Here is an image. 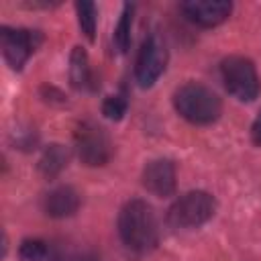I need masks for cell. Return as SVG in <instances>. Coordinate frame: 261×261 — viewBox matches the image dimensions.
<instances>
[{
    "instance_id": "cell-1",
    "label": "cell",
    "mask_w": 261,
    "mask_h": 261,
    "mask_svg": "<svg viewBox=\"0 0 261 261\" xmlns=\"http://www.w3.org/2000/svg\"><path fill=\"white\" fill-rule=\"evenodd\" d=\"M118 234L128 249L137 253L151 251L159 239L153 208L145 200L126 202L118 214Z\"/></svg>"
},
{
    "instance_id": "cell-2",
    "label": "cell",
    "mask_w": 261,
    "mask_h": 261,
    "mask_svg": "<svg viewBox=\"0 0 261 261\" xmlns=\"http://www.w3.org/2000/svg\"><path fill=\"white\" fill-rule=\"evenodd\" d=\"M173 106L192 124H210L220 116V98L198 82H188L179 86L173 94Z\"/></svg>"
},
{
    "instance_id": "cell-3",
    "label": "cell",
    "mask_w": 261,
    "mask_h": 261,
    "mask_svg": "<svg viewBox=\"0 0 261 261\" xmlns=\"http://www.w3.org/2000/svg\"><path fill=\"white\" fill-rule=\"evenodd\" d=\"M220 75L224 88L230 96L241 102H251L261 92V80L251 59L241 55H230L220 63Z\"/></svg>"
},
{
    "instance_id": "cell-4",
    "label": "cell",
    "mask_w": 261,
    "mask_h": 261,
    "mask_svg": "<svg viewBox=\"0 0 261 261\" xmlns=\"http://www.w3.org/2000/svg\"><path fill=\"white\" fill-rule=\"evenodd\" d=\"M216 202L208 192H188L173 202L167 220L175 228H194L214 216Z\"/></svg>"
},
{
    "instance_id": "cell-5",
    "label": "cell",
    "mask_w": 261,
    "mask_h": 261,
    "mask_svg": "<svg viewBox=\"0 0 261 261\" xmlns=\"http://www.w3.org/2000/svg\"><path fill=\"white\" fill-rule=\"evenodd\" d=\"M73 141H75V151L82 163L90 167H98L110 161L112 143L102 126L94 122H80L73 133Z\"/></svg>"
},
{
    "instance_id": "cell-6",
    "label": "cell",
    "mask_w": 261,
    "mask_h": 261,
    "mask_svg": "<svg viewBox=\"0 0 261 261\" xmlns=\"http://www.w3.org/2000/svg\"><path fill=\"white\" fill-rule=\"evenodd\" d=\"M167 65V49L163 41L157 35H149L137 55V65H135V77L141 88L153 86L159 75L165 71Z\"/></svg>"
},
{
    "instance_id": "cell-7",
    "label": "cell",
    "mask_w": 261,
    "mask_h": 261,
    "mask_svg": "<svg viewBox=\"0 0 261 261\" xmlns=\"http://www.w3.org/2000/svg\"><path fill=\"white\" fill-rule=\"evenodd\" d=\"M41 33L29 31V29H10L2 27L0 31V45H2V55L6 63L12 69H20L27 59L33 55L37 45L41 43Z\"/></svg>"
},
{
    "instance_id": "cell-8",
    "label": "cell",
    "mask_w": 261,
    "mask_h": 261,
    "mask_svg": "<svg viewBox=\"0 0 261 261\" xmlns=\"http://www.w3.org/2000/svg\"><path fill=\"white\" fill-rule=\"evenodd\" d=\"M181 10L200 27H216L228 18L232 4L224 0H190L181 4Z\"/></svg>"
},
{
    "instance_id": "cell-9",
    "label": "cell",
    "mask_w": 261,
    "mask_h": 261,
    "mask_svg": "<svg viewBox=\"0 0 261 261\" xmlns=\"http://www.w3.org/2000/svg\"><path fill=\"white\" fill-rule=\"evenodd\" d=\"M141 179H143V186L159 198H167L175 192V167L167 159L149 161L143 169Z\"/></svg>"
},
{
    "instance_id": "cell-10",
    "label": "cell",
    "mask_w": 261,
    "mask_h": 261,
    "mask_svg": "<svg viewBox=\"0 0 261 261\" xmlns=\"http://www.w3.org/2000/svg\"><path fill=\"white\" fill-rule=\"evenodd\" d=\"M80 208V196L73 188L69 186H59L45 194L43 198V210L51 218H65L75 214Z\"/></svg>"
},
{
    "instance_id": "cell-11",
    "label": "cell",
    "mask_w": 261,
    "mask_h": 261,
    "mask_svg": "<svg viewBox=\"0 0 261 261\" xmlns=\"http://www.w3.org/2000/svg\"><path fill=\"white\" fill-rule=\"evenodd\" d=\"M69 82L75 90H88L94 88L92 67L88 61V53L84 47H73L69 55Z\"/></svg>"
},
{
    "instance_id": "cell-12",
    "label": "cell",
    "mask_w": 261,
    "mask_h": 261,
    "mask_svg": "<svg viewBox=\"0 0 261 261\" xmlns=\"http://www.w3.org/2000/svg\"><path fill=\"white\" fill-rule=\"evenodd\" d=\"M67 159H69L67 149H65L63 145L53 143V145H49V147L43 151V155H41V159H39V171H41L47 179H53L55 175H59V173L63 171V167L67 165Z\"/></svg>"
},
{
    "instance_id": "cell-13",
    "label": "cell",
    "mask_w": 261,
    "mask_h": 261,
    "mask_svg": "<svg viewBox=\"0 0 261 261\" xmlns=\"http://www.w3.org/2000/svg\"><path fill=\"white\" fill-rule=\"evenodd\" d=\"M77 10V22L82 33L88 37V41H94L96 37V24H98V12H96V4L92 2H77L75 4Z\"/></svg>"
},
{
    "instance_id": "cell-14",
    "label": "cell",
    "mask_w": 261,
    "mask_h": 261,
    "mask_svg": "<svg viewBox=\"0 0 261 261\" xmlns=\"http://www.w3.org/2000/svg\"><path fill=\"white\" fill-rule=\"evenodd\" d=\"M130 24H133V6L124 4L120 18H118V24L114 29V45L120 53H124L130 45Z\"/></svg>"
},
{
    "instance_id": "cell-15",
    "label": "cell",
    "mask_w": 261,
    "mask_h": 261,
    "mask_svg": "<svg viewBox=\"0 0 261 261\" xmlns=\"http://www.w3.org/2000/svg\"><path fill=\"white\" fill-rule=\"evenodd\" d=\"M18 255L22 261H45L49 257V247L45 241H39V239H27L22 241L20 249H18Z\"/></svg>"
},
{
    "instance_id": "cell-16",
    "label": "cell",
    "mask_w": 261,
    "mask_h": 261,
    "mask_svg": "<svg viewBox=\"0 0 261 261\" xmlns=\"http://www.w3.org/2000/svg\"><path fill=\"white\" fill-rule=\"evenodd\" d=\"M126 106H128V102H126V98L122 94L106 96V100L102 104V114L106 118H110V120H120L124 116V112H126Z\"/></svg>"
},
{
    "instance_id": "cell-17",
    "label": "cell",
    "mask_w": 261,
    "mask_h": 261,
    "mask_svg": "<svg viewBox=\"0 0 261 261\" xmlns=\"http://www.w3.org/2000/svg\"><path fill=\"white\" fill-rule=\"evenodd\" d=\"M57 261H100L94 253H75V255H65Z\"/></svg>"
},
{
    "instance_id": "cell-18",
    "label": "cell",
    "mask_w": 261,
    "mask_h": 261,
    "mask_svg": "<svg viewBox=\"0 0 261 261\" xmlns=\"http://www.w3.org/2000/svg\"><path fill=\"white\" fill-rule=\"evenodd\" d=\"M251 137H253V143L261 147V112H259V116H257V118H255V122H253Z\"/></svg>"
}]
</instances>
